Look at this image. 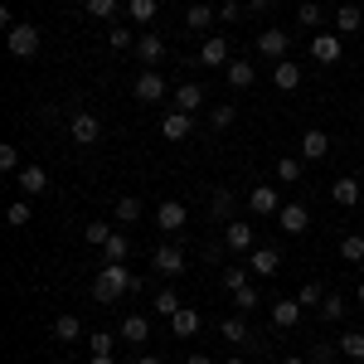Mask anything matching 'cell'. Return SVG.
I'll return each mask as SVG.
<instances>
[{"label":"cell","mask_w":364,"mask_h":364,"mask_svg":"<svg viewBox=\"0 0 364 364\" xmlns=\"http://www.w3.org/2000/svg\"><path fill=\"white\" fill-rule=\"evenodd\" d=\"M132 291H141V277H132L127 272V262H107L102 272H97V282H92V296L107 306V301H122V296H132Z\"/></svg>","instance_id":"obj_1"},{"label":"cell","mask_w":364,"mask_h":364,"mask_svg":"<svg viewBox=\"0 0 364 364\" xmlns=\"http://www.w3.org/2000/svg\"><path fill=\"white\" fill-rule=\"evenodd\" d=\"M5 44H10V54H15V58H34V54H39V29H34V25H15L10 34H5Z\"/></svg>","instance_id":"obj_2"},{"label":"cell","mask_w":364,"mask_h":364,"mask_svg":"<svg viewBox=\"0 0 364 364\" xmlns=\"http://www.w3.org/2000/svg\"><path fill=\"white\" fill-rule=\"evenodd\" d=\"M68 136H73V146H97V136H102V122L92 112H73V122H68Z\"/></svg>","instance_id":"obj_3"},{"label":"cell","mask_w":364,"mask_h":364,"mask_svg":"<svg viewBox=\"0 0 364 364\" xmlns=\"http://www.w3.org/2000/svg\"><path fill=\"white\" fill-rule=\"evenodd\" d=\"M199 63H204V68H228V63H233L224 34H209V39L199 44Z\"/></svg>","instance_id":"obj_4"},{"label":"cell","mask_w":364,"mask_h":364,"mask_svg":"<svg viewBox=\"0 0 364 364\" xmlns=\"http://www.w3.org/2000/svg\"><path fill=\"white\" fill-rule=\"evenodd\" d=\"M151 267H156L161 277H180V272H185V248H175V243L156 248L151 252Z\"/></svg>","instance_id":"obj_5"},{"label":"cell","mask_w":364,"mask_h":364,"mask_svg":"<svg viewBox=\"0 0 364 364\" xmlns=\"http://www.w3.org/2000/svg\"><path fill=\"white\" fill-rule=\"evenodd\" d=\"M136 58H141V68H156V63L166 58V39H161L156 29H146V34H136Z\"/></svg>","instance_id":"obj_6"},{"label":"cell","mask_w":364,"mask_h":364,"mask_svg":"<svg viewBox=\"0 0 364 364\" xmlns=\"http://www.w3.org/2000/svg\"><path fill=\"white\" fill-rule=\"evenodd\" d=\"M166 97V78H161V68H141V78H136V102H161Z\"/></svg>","instance_id":"obj_7"},{"label":"cell","mask_w":364,"mask_h":364,"mask_svg":"<svg viewBox=\"0 0 364 364\" xmlns=\"http://www.w3.org/2000/svg\"><path fill=\"white\" fill-rule=\"evenodd\" d=\"M287 44H291V34H287V29H262V34H257V54L272 58V63L287 58Z\"/></svg>","instance_id":"obj_8"},{"label":"cell","mask_w":364,"mask_h":364,"mask_svg":"<svg viewBox=\"0 0 364 364\" xmlns=\"http://www.w3.org/2000/svg\"><path fill=\"white\" fill-rule=\"evenodd\" d=\"M190 132H195V112H166V122H161V136L166 141H190Z\"/></svg>","instance_id":"obj_9"},{"label":"cell","mask_w":364,"mask_h":364,"mask_svg":"<svg viewBox=\"0 0 364 364\" xmlns=\"http://www.w3.org/2000/svg\"><path fill=\"white\" fill-rule=\"evenodd\" d=\"M326 156H331V136L321 127L301 132V161H326Z\"/></svg>","instance_id":"obj_10"},{"label":"cell","mask_w":364,"mask_h":364,"mask_svg":"<svg viewBox=\"0 0 364 364\" xmlns=\"http://www.w3.org/2000/svg\"><path fill=\"white\" fill-rule=\"evenodd\" d=\"M277 267H282V252L277 248H252L248 252V272H252V277H272Z\"/></svg>","instance_id":"obj_11"},{"label":"cell","mask_w":364,"mask_h":364,"mask_svg":"<svg viewBox=\"0 0 364 364\" xmlns=\"http://www.w3.org/2000/svg\"><path fill=\"white\" fill-rule=\"evenodd\" d=\"M277 228H282V233H306V228H311V214H306V204H282V214H277Z\"/></svg>","instance_id":"obj_12"},{"label":"cell","mask_w":364,"mask_h":364,"mask_svg":"<svg viewBox=\"0 0 364 364\" xmlns=\"http://www.w3.org/2000/svg\"><path fill=\"white\" fill-rule=\"evenodd\" d=\"M301 301H296V296H287V301H272V326H277V331H291V326H301Z\"/></svg>","instance_id":"obj_13"},{"label":"cell","mask_w":364,"mask_h":364,"mask_svg":"<svg viewBox=\"0 0 364 364\" xmlns=\"http://www.w3.org/2000/svg\"><path fill=\"white\" fill-rule=\"evenodd\" d=\"M248 204H252V214H262V219H267V214L277 219V214H282V199H277V190H272V185H257V190L248 195Z\"/></svg>","instance_id":"obj_14"},{"label":"cell","mask_w":364,"mask_h":364,"mask_svg":"<svg viewBox=\"0 0 364 364\" xmlns=\"http://www.w3.org/2000/svg\"><path fill=\"white\" fill-rule=\"evenodd\" d=\"M15 185H20V190L34 199V195H44V190H49V175H44V166H20Z\"/></svg>","instance_id":"obj_15"},{"label":"cell","mask_w":364,"mask_h":364,"mask_svg":"<svg viewBox=\"0 0 364 364\" xmlns=\"http://www.w3.org/2000/svg\"><path fill=\"white\" fill-rule=\"evenodd\" d=\"M156 228H166V233H180V228H185V204H180V199H166V204L156 209Z\"/></svg>","instance_id":"obj_16"},{"label":"cell","mask_w":364,"mask_h":364,"mask_svg":"<svg viewBox=\"0 0 364 364\" xmlns=\"http://www.w3.org/2000/svg\"><path fill=\"white\" fill-rule=\"evenodd\" d=\"M272 83H277L282 92H296V87H301V63H291V58L272 63Z\"/></svg>","instance_id":"obj_17"},{"label":"cell","mask_w":364,"mask_h":364,"mask_svg":"<svg viewBox=\"0 0 364 364\" xmlns=\"http://www.w3.org/2000/svg\"><path fill=\"white\" fill-rule=\"evenodd\" d=\"M331 199H336L340 209H355V204H360V180H355V175H340L336 185H331Z\"/></svg>","instance_id":"obj_18"},{"label":"cell","mask_w":364,"mask_h":364,"mask_svg":"<svg viewBox=\"0 0 364 364\" xmlns=\"http://www.w3.org/2000/svg\"><path fill=\"white\" fill-rule=\"evenodd\" d=\"M224 243L233 252H252V224H238V219H228L224 224Z\"/></svg>","instance_id":"obj_19"},{"label":"cell","mask_w":364,"mask_h":364,"mask_svg":"<svg viewBox=\"0 0 364 364\" xmlns=\"http://www.w3.org/2000/svg\"><path fill=\"white\" fill-rule=\"evenodd\" d=\"M170 331H175V340H190L199 331V311L195 306H180L175 316H170Z\"/></svg>","instance_id":"obj_20"},{"label":"cell","mask_w":364,"mask_h":364,"mask_svg":"<svg viewBox=\"0 0 364 364\" xmlns=\"http://www.w3.org/2000/svg\"><path fill=\"white\" fill-rule=\"evenodd\" d=\"M311 58H316V63H336L340 58V34H316V39H311Z\"/></svg>","instance_id":"obj_21"},{"label":"cell","mask_w":364,"mask_h":364,"mask_svg":"<svg viewBox=\"0 0 364 364\" xmlns=\"http://www.w3.org/2000/svg\"><path fill=\"white\" fill-rule=\"evenodd\" d=\"M224 78H228V87H238V92H243V87H252V78H257V68H252L248 58H233V63L224 68Z\"/></svg>","instance_id":"obj_22"},{"label":"cell","mask_w":364,"mask_h":364,"mask_svg":"<svg viewBox=\"0 0 364 364\" xmlns=\"http://www.w3.org/2000/svg\"><path fill=\"white\" fill-rule=\"evenodd\" d=\"M175 107H180V112L204 107V87H199V83H180V87H175Z\"/></svg>","instance_id":"obj_23"},{"label":"cell","mask_w":364,"mask_h":364,"mask_svg":"<svg viewBox=\"0 0 364 364\" xmlns=\"http://www.w3.org/2000/svg\"><path fill=\"white\" fill-rule=\"evenodd\" d=\"M141 214H146V204H141L136 195H122V199H117V209H112V219H117V224H136Z\"/></svg>","instance_id":"obj_24"},{"label":"cell","mask_w":364,"mask_h":364,"mask_svg":"<svg viewBox=\"0 0 364 364\" xmlns=\"http://www.w3.org/2000/svg\"><path fill=\"white\" fill-rule=\"evenodd\" d=\"M151 306H156V316H166V321H170V316H175V311L185 306V301H180V291H175V287H161Z\"/></svg>","instance_id":"obj_25"},{"label":"cell","mask_w":364,"mask_h":364,"mask_svg":"<svg viewBox=\"0 0 364 364\" xmlns=\"http://www.w3.org/2000/svg\"><path fill=\"white\" fill-rule=\"evenodd\" d=\"M214 20H219L214 5H190V10H185V25H190V29H209Z\"/></svg>","instance_id":"obj_26"},{"label":"cell","mask_w":364,"mask_h":364,"mask_svg":"<svg viewBox=\"0 0 364 364\" xmlns=\"http://www.w3.org/2000/svg\"><path fill=\"white\" fill-rule=\"evenodd\" d=\"M360 25H364L360 5H340V10H336V29H340V34H355Z\"/></svg>","instance_id":"obj_27"},{"label":"cell","mask_w":364,"mask_h":364,"mask_svg":"<svg viewBox=\"0 0 364 364\" xmlns=\"http://www.w3.org/2000/svg\"><path fill=\"white\" fill-rule=\"evenodd\" d=\"M340 262H364V233H345L340 238Z\"/></svg>","instance_id":"obj_28"},{"label":"cell","mask_w":364,"mask_h":364,"mask_svg":"<svg viewBox=\"0 0 364 364\" xmlns=\"http://www.w3.org/2000/svg\"><path fill=\"white\" fill-rule=\"evenodd\" d=\"M122 340H151V321H146V316H127V321H122Z\"/></svg>","instance_id":"obj_29"},{"label":"cell","mask_w":364,"mask_h":364,"mask_svg":"<svg viewBox=\"0 0 364 364\" xmlns=\"http://www.w3.org/2000/svg\"><path fill=\"white\" fill-rule=\"evenodd\" d=\"M127 10H132L136 25H151V20L161 15V0H127Z\"/></svg>","instance_id":"obj_30"},{"label":"cell","mask_w":364,"mask_h":364,"mask_svg":"<svg viewBox=\"0 0 364 364\" xmlns=\"http://www.w3.org/2000/svg\"><path fill=\"white\" fill-rule=\"evenodd\" d=\"M219 336H224L228 345H248V326H243L238 316H224V326H219Z\"/></svg>","instance_id":"obj_31"},{"label":"cell","mask_w":364,"mask_h":364,"mask_svg":"<svg viewBox=\"0 0 364 364\" xmlns=\"http://www.w3.org/2000/svg\"><path fill=\"white\" fill-rule=\"evenodd\" d=\"M127 252H132V243H127V233H112V238L102 243V257H107V262H127Z\"/></svg>","instance_id":"obj_32"},{"label":"cell","mask_w":364,"mask_h":364,"mask_svg":"<svg viewBox=\"0 0 364 364\" xmlns=\"http://www.w3.org/2000/svg\"><path fill=\"white\" fill-rule=\"evenodd\" d=\"M54 336L73 345V340L83 336V321H78V316H58V321H54Z\"/></svg>","instance_id":"obj_33"},{"label":"cell","mask_w":364,"mask_h":364,"mask_svg":"<svg viewBox=\"0 0 364 364\" xmlns=\"http://www.w3.org/2000/svg\"><path fill=\"white\" fill-rule=\"evenodd\" d=\"M296 25H301V29L321 25V5H316V0H301V5H296Z\"/></svg>","instance_id":"obj_34"},{"label":"cell","mask_w":364,"mask_h":364,"mask_svg":"<svg viewBox=\"0 0 364 364\" xmlns=\"http://www.w3.org/2000/svg\"><path fill=\"white\" fill-rule=\"evenodd\" d=\"M277 180L282 185H296V180H301V161H296V156H282L277 161Z\"/></svg>","instance_id":"obj_35"},{"label":"cell","mask_w":364,"mask_h":364,"mask_svg":"<svg viewBox=\"0 0 364 364\" xmlns=\"http://www.w3.org/2000/svg\"><path fill=\"white\" fill-rule=\"evenodd\" d=\"M340 355H350V360H364V331H350V336H340Z\"/></svg>","instance_id":"obj_36"},{"label":"cell","mask_w":364,"mask_h":364,"mask_svg":"<svg viewBox=\"0 0 364 364\" xmlns=\"http://www.w3.org/2000/svg\"><path fill=\"white\" fill-rule=\"evenodd\" d=\"M107 44H112V49H136V34L122 29V25H107Z\"/></svg>","instance_id":"obj_37"},{"label":"cell","mask_w":364,"mask_h":364,"mask_svg":"<svg viewBox=\"0 0 364 364\" xmlns=\"http://www.w3.org/2000/svg\"><path fill=\"white\" fill-rule=\"evenodd\" d=\"M112 233H117V228H112V224H102V219H97V224H87V228H83V238H87V243H92V248H102V243H107Z\"/></svg>","instance_id":"obj_38"},{"label":"cell","mask_w":364,"mask_h":364,"mask_svg":"<svg viewBox=\"0 0 364 364\" xmlns=\"http://www.w3.org/2000/svg\"><path fill=\"white\" fill-rule=\"evenodd\" d=\"M233 117H238V107H209V127H214V132H224V127H233Z\"/></svg>","instance_id":"obj_39"},{"label":"cell","mask_w":364,"mask_h":364,"mask_svg":"<svg viewBox=\"0 0 364 364\" xmlns=\"http://www.w3.org/2000/svg\"><path fill=\"white\" fill-rule=\"evenodd\" d=\"M209 204H214V214L228 224V214H233V190H228V185H224V190H214V199H209Z\"/></svg>","instance_id":"obj_40"},{"label":"cell","mask_w":364,"mask_h":364,"mask_svg":"<svg viewBox=\"0 0 364 364\" xmlns=\"http://www.w3.org/2000/svg\"><path fill=\"white\" fill-rule=\"evenodd\" d=\"M5 224H10V228H25L29 224V204H25V199H15V204L5 209Z\"/></svg>","instance_id":"obj_41"},{"label":"cell","mask_w":364,"mask_h":364,"mask_svg":"<svg viewBox=\"0 0 364 364\" xmlns=\"http://www.w3.org/2000/svg\"><path fill=\"white\" fill-rule=\"evenodd\" d=\"M248 267H224V291H238V287H248Z\"/></svg>","instance_id":"obj_42"},{"label":"cell","mask_w":364,"mask_h":364,"mask_svg":"<svg viewBox=\"0 0 364 364\" xmlns=\"http://www.w3.org/2000/svg\"><path fill=\"white\" fill-rule=\"evenodd\" d=\"M233 306H238V311H252V306H257V287H252V282L233 291Z\"/></svg>","instance_id":"obj_43"},{"label":"cell","mask_w":364,"mask_h":364,"mask_svg":"<svg viewBox=\"0 0 364 364\" xmlns=\"http://www.w3.org/2000/svg\"><path fill=\"white\" fill-rule=\"evenodd\" d=\"M0 170L5 175H20V151L15 146H0Z\"/></svg>","instance_id":"obj_44"},{"label":"cell","mask_w":364,"mask_h":364,"mask_svg":"<svg viewBox=\"0 0 364 364\" xmlns=\"http://www.w3.org/2000/svg\"><path fill=\"white\" fill-rule=\"evenodd\" d=\"M87 5V15H97V20H112L117 15V0H83Z\"/></svg>","instance_id":"obj_45"},{"label":"cell","mask_w":364,"mask_h":364,"mask_svg":"<svg viewBox=\"0 0 364 364\" xmlns=\"http://www.w3.org/2000/svg\"><path fill=\"white\" fill-rule=\"evenodd\" d=\"M243 10H248L243 0H224V5H219V25H233V20H238Z\"/></svg>","instance_id":"obj_46"},{"label":"cell","mask_w":364,"mask_h":364,"mask_svg":"<svg viewBox=\"0 0 364 364\" xmlns=\"http://www.w3.org/2000/svg\"><path fill=\"white\" fill-rule=\"evenodd\" d=\"M296 301H301V306H321V301H326V291H321L316 282H306V287L296 291Z\"/></svg>","instance_id":"obj_47"},{"label":"cell","mask_w":364,"mask_h":364,"mask_svg":"<svg viewBox=\"0 0 364 364\" xmlns=\"http://www.w3.org/2000/svg\"><path fill=\"white\" fill-rule=\"evenodd\" d=\"M321 316H326V321H340V316H345V301H340V291L321 301Z\"/></svg>","instance_id":"obj_48"},{"label":"cell","mask_w":364,"mask_h":364,"mask_svg":"<svg viewBox=\"0 0 364 364\" xmlns=\"http://www.w3.org/2000/svg\"><path fill=\"white\" fill-rule=\"evenodd\" d=\"M87 350H92V355H112V336H107V331L87 336Z\"/></svg>","instance_id":"obj_49"},{"label":"cell","mask_w":364,"mask_h":364,"mask_svg":"<svg viewBox=\"0 0 364 364\" xmlns=\"http://www.w3.org/2000/svg\"><path fill=\"white\" fill-rule=\"evenodd\" d=\"M243 5H248V10H267L272 0H243Z\"/></svg>","instance_id":"obj_50"},{"label":"cell","mask_w":364,"mask_h":364,"mask_svg":"<svg viewBox=\"0 0 364 364\" xmlns=\"http://www.w3.org/2000/svg\"><path fill=\"white\" fill-rule=\"evenodd\" d=\"M87 364H117V360H112V355H92Z\"/></svg>","instance_id":"obj_51"},{"label":"cell","mask_w":364,"mask_h":364,"mask_svg":"<svg viewBox=\"0 0 364 364\" xmlns=\"http://www.w3.org/2000/svg\"><path fill=\"white\" fill-rule=\"evenodd\" d=\"M185 364H214V360H209V355H190Z\"/></svg>","instance_id":"obj_52"},{"label":"cell","mask_w":364,"mask_h":364,"mask_svg":"<svg viewBox=\"0 0 364 364\" xmlns=\"http://www.w3.org/2000/svg\"><path fill=\"white\" fill-rule=\"evenodd\" d=\"M282 364H306V360H301V355H287V360H282Z\"/></svg>","instance_id":"obj_53"},{"label":"cell","mask_w":364,"mask_h":364,"mask_svg":"<svg viewBox=\"0 0 364 364\" xmlns=\"http://www.w3.org/2000/svg\"><path fill=\"white\" fill-rule=\"evenodd\" d=\"M136 364H161V360H156V355H141V360Z\"/></svg>","instance_id":"obj_54"},{"label":"cell","mask_w":364,"mask_h":364,"mask_svg":"<svg viewBox=\"0 0 364 364\" xmlns=\"http://www.w3.org/2000/svg\"><path fill=\"white\" fill-rule=\"evenodd\" d=\"M360 301H364V277H360Z\"/></svg>","instance_id":"obj_55"},{"label":"cell","mask_w":364,"mask_h":364,"mask_svg":"<svg viewBox=\"0 0 364 364\" xmlns=\"http://www.w3.org/2000/svg\"><path fill=\"white\" fill-rule=\"evenodd\" d=\"M224 364H248V360H224Z\"/></svg>","instance_id":"obj_56"},{"label":"cell","mask_w":364,"mask_h":364,"mask_svg":"<svg viewBox=\"0 0 364 364\" xmlns=\"http://www.w3.org/2000/svg\"><path fill=\"white\" fill-rule=\"evenodd\" d=\"M360 107H364V97H360Z\"/></svg>","instance_id":"obj_57"}]
</instances>
